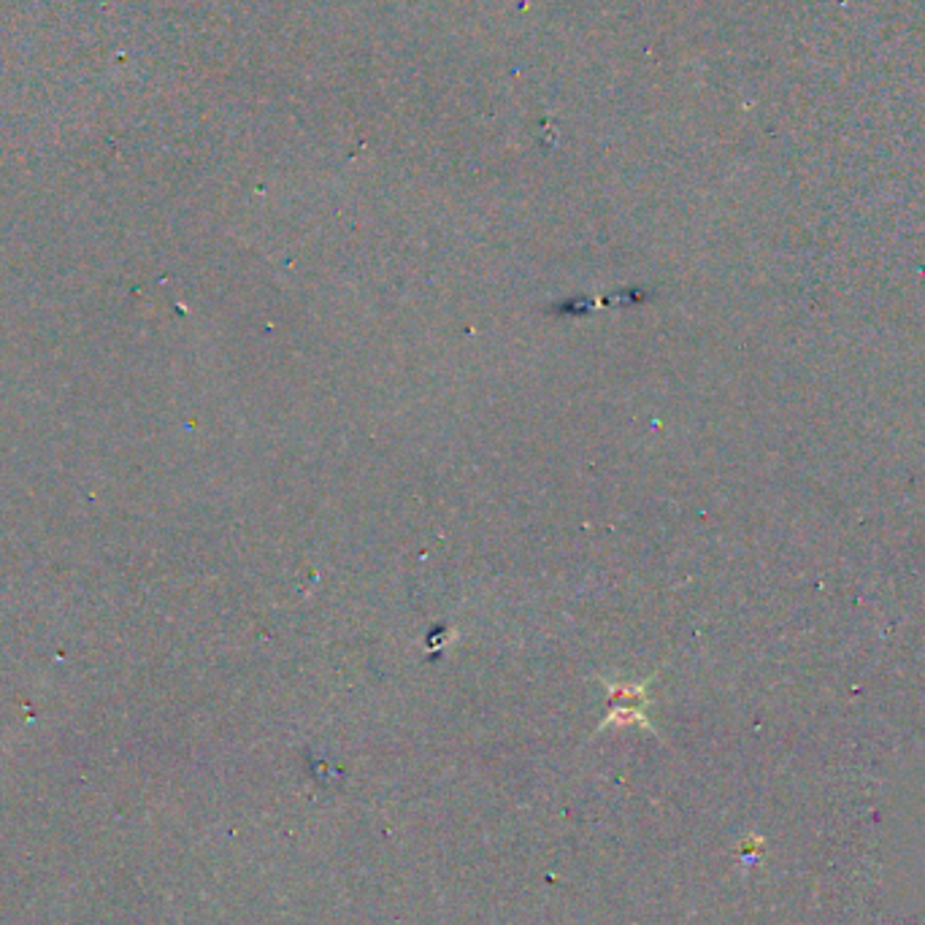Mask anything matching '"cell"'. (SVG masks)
<instances>
[{
    "label": "cell",
    "mask_w": 925,
    "mask_h": 925,
    "mask_svg": "<svg viewBox=\"0 0 925 925\" xmlns=\"http://www.w3.org/2000/svg\"><path fill=\"white\" fill-rule=\"evenodd\" d=\"M611 712L609 718L602 722L606 726H628V722H641V726L652 728L647 722L645 707H647V685H628V688H611Z\"/></svg>",
    "instance_id": "cell-1"
}]
</instances>
